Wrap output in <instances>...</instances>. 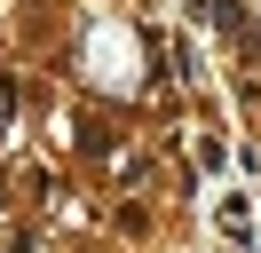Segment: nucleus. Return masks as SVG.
I'll list each match as a JSON object with an SVG mask.
<instances>
[{
	"label": "nucleus",
	"instance_id": "nucleus-1",
	"mask_svg": "<svg viewBox=\"0 0 261 253\" xmlns=\"http://www.w3.org/2000/svg\"><path fill=\"white\" fill-rule=\"evenodd\" d=\"M206 16L229 32V40H245V8H238V0H206Z\"/></svg>",
	"mask_w": 261,
	"mask_h": 253
}]
</instances>
